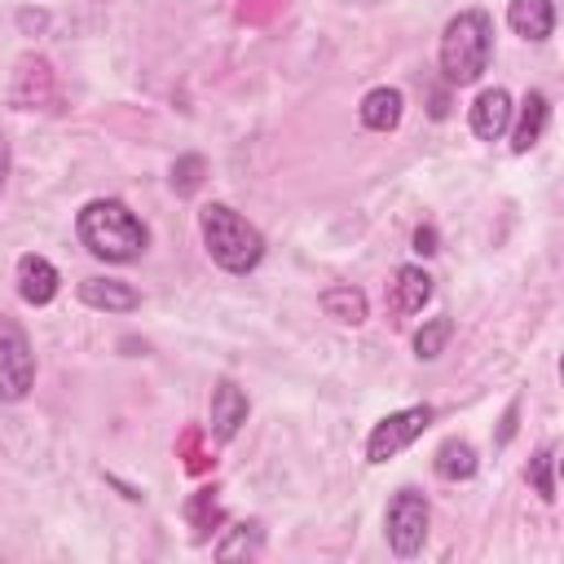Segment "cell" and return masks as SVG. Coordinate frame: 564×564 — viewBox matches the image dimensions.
<instances>
[{
    "mask_svg": "<svg viewBox=\"0 0 564 564\" xmlns=\"http://www.w3.org/2000/svg\"><path fill=\"white\" fill-rule=\"evenodd\" d=\"M75 234H79L84 251L106 264H132L150 247L145 220L123 198H88L75 216Z\"/></svg>",
    "mask_w": 564,
    "mask_h": 564,
    "instance_id": "cell-1",
    "label": "cell"
},
{
    "mask_svg": "<svg viewBox=\"0 0 564 564\" xmlns=\"http://www.w3.org/2000/svg\"><path fill=\"white\" fill-rule=\"evenodd\" d=\"M9 101L18 110H57V75L48 66V57L26 53L18 57L13 84H9Z\"/></svg>",
    "mask_w": 564,
    "mask_h": 564,
    "instance_id": "cell-7",
    "label": "cell"
},
{
    "mask_svg": "<svg viewBox=\"0 0 564 564\" xmlns=\"http://www.w3.org/2000/svg\"><path fill=\"white\" fill-rule=\"evenodd\" d=\"M507 22L520 40L542 44L555 31V0H511L507 4Z\"/></svg>",
    "mask_w": 564,
    "mask_h": 564,
    "instance_id": "cell-14",
    "label": "cell"
},
{
    "mask_svg": "<svg viewBox=\"0 0 564 564\" xmlns=\"http://www.w3.org/2000/svg\"><path fill=\"white\" fill-rule=\"evenodd\" d=\"M322 313L335 317L339 326H361L366 322V291H357V286H326L322 291Z\"/></svg>",
    "mask_w": 564,
    "mask_h": 564,
    "instance_id": "cell-17",
    "label": "cell"
},
{
    "mask_svg": "<svg viewBox=\"0 0 564 564\" xmlns=\"http://www.w3.org/2000/svg\"><path fill=\"white\" fill-rule=\"evenodd\" d=\"M511 432H516V405H511V410H507V419H502V432H498V445H502V441H511Z\"/></svg>",
    "mask_w": 564,
    "mask_h": 564,
    "instance_id": "cell-28",
    "label": "cell"
},
{
    "mask_svg": "<svg viewBox=\"0 0 564 564\" xmlns=\"http://www.w3.org/2000/svg\"><path fill=\"white\" fill-rule=\"evenodd\" d=\"M260 542H264V529H260L256 520H247V524H234V533L216 542V555H220V560H234V555H256V551H260Z\"/></svg>",
    "mask_w": 564,
    "mask_h": 564,
    "instance_id": "cell-21",
    "label": "cell"
},
{
    "mask_svg": "<svg viewBox=\"0 0 564 564\" xmlns=\"http://www.w3.org/2000/svg\"><path fill=\"white\" fill-rule=\"evenodd\" d=\"M529 485L538 489V498L542 502H551L555 498V445H542L533 458H529Z\"/></svg>",
    "mask_w": 564,
    "mask_h": 564,
    "instance_id": "cell-22",
    "label": "cell"
},
{
    "mask_svg": "<svg viewBox=\"0 0 564 564\" xmlns=\"http://www.w3.org/2000/svg\"><path fill=\"white\" fill-rule=\"evenodd\" d=\"M282 4H286V0H242V4H238V18H242V22H269L273 13H282Z\"/></svg>",
    "mask_w": 564,
    "mask_h": 564,
    "instance_id": "cell-24",
    "label": "cell"
},
{
    "mask_svg": "<svg viewBox=\"0 0 564 564\" xmlns=\"http://www.w3.org/2000/svg\"><path fill=\"white\" fill-rule=\"evenodd\" d=\"M198 234L207 256L225 269V273H251L264 260V234L238 216L229 203H207L198 207Z\"/></svg>",
    "mask_w": 564,
    "mask_h": 564,
    "instance_id": "cell-3",
    "label": "cell"
},
{
    "mask_svg": "<svg viewBox=\"0 0 564 564\" xmlns=\"http://www.w3.org/2000/svg\"><path fill=\"white\" fill-rule=\"evenodd\" d=\"M476 467H480L476 445H471V441H463V436L441 441V445H436V454H432V471H436L441 480H471V476H476Z\"/></svg>",
    "mask_w": 564,
    "mask_h": 564,
    "instance_id": "cell-16",
    "label": "cell"
},
{
    "mask_svg": "<svg viewBox=\"0 0 564 564\" xmlns=\"http://www.w3.org/2000/svg\"><path fill=\"white\" fill-rule=\"evenodd\" d=\"M445 110H449V97L445 93H432V119H445Z\"/></svg>",
    "mask_w": 564,
    "mask_h": 564,
    "instance_id": "cell-27",
    "label": "cell"
},
{
    "mask_svg": "<svg viewBox=\"0 0 564 564\" xmlns=\"http://www.w3.org/2000/svg\"><path fill=\"white\" fill-rule=\"evenodd\" d=\"M432 300V273L423 264H401L388 282V313L392 317H414Z\"/></svg>",
    "mask_w": 564,
    "mask_h": 564,
    "instance_id": "cell-9",
    "label": "cell"
},
{
    "mask_svg": "<svg viewBox=\"0 0 564 564\" xmlns=\"http://www.w3.org/2000/svg\"><path fill=\"white\" fill-rule=\"evenodd\" d=\"M247 414H251V401H247V392L225 375V379H216V388H212V436L216 441H234L238 432H242V423H247Z\"/></svg>",
    "mask_w": 564,
    "mask_h": 564,
    "instance_id": "cell-8",
    "label": "cell"
},
{
    "mask_svg": "<svg viewBox=\"0 0 564 564\" xmlns=\"http://www.w3.org/2000/svg\"><path fill=\"white\" fill-rule=\"evenodd\" d=\"M79 300L88 308H101V313H132L141 304V291L119 282V278H84L79 282Z\"/></svg>",
    "mask_w": 564,
    "mask_h": 564,
    "instance_id": "cell-13",
    "label": "cell"
},
{
    "mask_svg": "<svg viewBox=\"0 0 564 564\" xmlns=\"http://www.w3.org/2000/svg\"><path fill=\"white\" fill-rule=\"evenodd\" d=\"M401 110H405V97H401V88H388V84L370 88L361 97V106H357V115H361V123L370 132H392L401 123Z\"/></svg>",
    "mask_w": 564,
    "mask_h": 564,
    "instance_id": "cell-15",
    "label": "cell"
},
{
    "mask_svg": "<svg viewBox=\"0 0 564 564\" xmlns=\"http://www.w3.org/2000/svg\"><path fill=\"white\" fill-rule=\"evenodd\" d=\"M427 524H432V507H427V498H423L419 489H410V485L397 489L392 502H388V516H383V533H388L392 555H401V560L419 555L423 542H427Z\"/></svg>",
    "mask_w": 564,
    "mask_h": 564,
    "instance_id": "cell-4",
    "label": "cell"
},
{
    "mask_svg": "<svg viewBox=\"0 0 564 564\" xmlns=\"http://www.w3.org/2000/svg\"><path fill=\"white\" fill-rule=\"evenodd\" d=\"M176 454H181V463H185V471H189V476H203V471H212V467H216V454H212V445H207V432H203V427H185V432H181V441H176Z\"/></svg>",
    "mask_w": 564,
    "mask_h": 564,
    "instance_id": "cell-18",
    "label": "cell"
},
{
    "mask_svg": "<svg viewBox=\"0 0 564 564\" xmlns=\"http://www.w3.org/2000/svg\"><path fill=\"white\" fill-rule=\"evenodd\" d=\"M35 388V352L26 330L0 313V401H22Z\"/></svg>",
    "mask_w": 564,
    "mask_h": 564,
    "instance_id": "cell-5",
    "label": "cell"
},
{
    "mask_svg": "<svg viewBox=\"0 0 564 564\" xmlns=\"http://www.w3.org/2000/svg\"><path fill=\"white\" fill-rule=\"evenodd\" d=\"M449 335H454V322H449V317H432V322H423L419 335H414V357H419V361H436V357L445 352Z\"/></svg>",
    "mask_w": 564,
    "mask_h": 564,
    "instance_id": "cell-20",
    "label": "cell"
},
{
    "mask_svg": "<svg viewBox=\"0 0 564 564\" xmlns=\"http://www.w3.org/2000/svg\"><path fill=\"white\" fill-rule=\"evenodd\" d=\"M414 251H419V256L441 251V247H436V229H432V225H419V229H414Z\"/></svg>",
    "mask_w": 564,
    "mask_h": 564,
    "instance_id": "cell-25",
    "label": "cell"
},
{
    "mask_svg": "<svg viewBox=\"0 0 564 564\" xmlns=\"http://www.w3.org/2000/svg\"><path fill=\"white\" fill-rule=\"evenodd\" d=\"M4 181H9V141L0 132V189H4Z\"/></svg>",
    "mask_w": 564,
    "mask_h": 564,
    "instance_id": "cell-26",
    "label": "cell"
},
{
    "mask_svg": "<svg viewBox=\"0 0 564 564\" xmlns=\"http://www.w3.org/2000/svg\"><path fill=\"white\" fill-rule=\"evenodd\" d=\"M511 115H516L511 93L494 84V88H485V93L471 101V132H476L480 141H502L507 128H511Z\"/></svg>",
    "mask_w": 564,
    "mask_h": 564,
    "instance_id": "cell-10",
    "label": "cell"
},
{
    "mask_svg": "<svg viewBox=\"0 0 564 564\" xmlns=\"http://www.w3.org/2000/svg\"><path fill=\"white\" fill-rule=\"evenodd\" d=\"M432 423V405H405V410H392L383 414L370 436H366V463H388L397 458L405 445H414L423 436V427Z\"/></svg>",
    "mask_w": 564,
    "mask_h": 564,
    "instance_id": "cell-6",
    "label": "cell"
},
{
    "mask_svg": "<svg viewBox=\"0 0 564 564\" xmlns=\"http://www.w3.org/2000/svg\"><path fill=\"white\" fill-rule=\"evenodd\" d=\"M203 176H207V159H203V154H181V159L172 163V189H176L181 198H189V194L203 185Z\"/></svg>",
    "mask_w": 564,
    "mask_h": 564,
    "instance_id": "cell-23",
    "label": "cell"
},
{
    "mask_svg": "<svg viewBox=\"0 0 564 564\" xmlns=\"http://www.w3.org/2000/svg\"><path fill=\"white\" fill-rule=\"evenodd\" d=\"M57 286H62V273H57V264L48 256H35V251L18 256V295L26 304H35V308L48 304L57 295Z\"/></svg>",
    "mask_w": 564,
    "mask_h": 564,
    "instance_id": "cell-12",
    "label": "cell"
},
{
    "mask_svg": "<svg viewBox=\"0 0 564 564\" xmlns=\"http://www.w3.org/2000/svg\"><path fill=\"white\" fill-rule=\"evenodd\" d=\"M185 520H189V529H194L198 538L216 533V529L225 524V511H220V502H216V489H198V494L185 502Z\"/></svg>",
    "mask_w": 564,
    "mask_h": 564,
    "instance_id": "cell-19",
    "label": "cell"
},
{
    "mask_svg": "<svg viewBox=\"0 0 564 564\" xmlns=\"http://www.w3.org/2000/svg\"><path fill=\"white\" fill-rule=\"evenodd\" d=\"M546 123H551V101H546V93L529 88L524 101H520V115H511V128H507L511 132V150L516 154H529L542 141Z\"/></svg>",
    "mask_w": 564,
    "mask_h": 564,
    "instance_id": "cell-11",
    "label": "cell"
},
{
    "mask_svg": "<svg viewBox=\"0 0 564 564\" xmlns=\"http://www.w3.org/2000/svg\"><path fill=\"white\" fill-rule=\"evenodd\" d=\"M441 75L449 88H467L489 70L494 57V18L485 9H463L441 31Z\"/></svg>",
    "mask_w": 564,
    "mask_h": 564,
    "instance_id": "cell-2",
    "label": "cell"
}]
</instances>
